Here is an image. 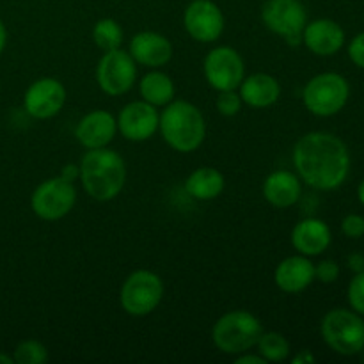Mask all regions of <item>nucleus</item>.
<instances>
[{
  "mask_svg": "<svg viewBox=\"0 0 364 364\" xmlns=\"http://www.w3.org/2000/svg\"><path fill=\"white\" fill-rule=\"evenodd\" d=\"M256 347H258V354L267 363H281L290 355V343L283 334L276 331H269V333L263 331Z\"/></svg>",
  "mask_w": 364,
  "mask_h": 364,
  "instance_id": "obj_24",
  "label": "nucleus"
},
{
  "mask_svg": "<svg viewBox=\"0 0 364 364\" xmlns=\"http://www.w3.org/2000/svg\"><path fill=\"white\" fill-rule=\"evenodd\" d=\"M331 242H333L331 228L322 219H315V217L297 223V226L291 231V245L295 247V251L308 258L327 251Z\"/></svg>",
  "mask_w": 364,
  "mask_h": 364,
  "instance_id": "obj_19",
  "label": "nucleus"
},
{
  "mask_svg": "<svg viewBox=\"0 0 364 364\" xmlns=\"http://www.w3.org/2000/svg\"><path fill=\"white\" fill-rule=\"evenodd\" d=\"M348 57L358 68L364 70V32H359L348 45Z\"/></svg>",
  "mask_w": 364,
  "mask_h": 364,
  "instance_id": "obj_31",
  "label": "nucleus"
},
{
  "mask_svg": "<svg viewBox=\"0 0 364 364\" xmlns=\"http://www.w3.org/2000/svg\"><path fill=\"white\" fill-rule=\"evenodd\" d=\"M164 283L151 270H135L124 279L119 291L121 308L132 316H146L159 308Z\"/></svg>",
  "mask_w": 364,
  "mask_h": 364,
  "instance_id": "obj_7",
  "label": "nucleus"
},
{
  "mask_svg": "<svg viewBox=\"0 0 364 364\" xmlns=\"http://www.w3.org/2000/svg\"><path fill=\"white\" fill-rule=\"evenodd\" d=\"M13 359L18 364H45L48 361V350L41 341L25 340L14 348Z\"/></svg>",
  "mask_w": 364,
  "mask_h": 364,
  "instance_id": "obj_26",
  "label": "nucleus"
},
{
  "mask_svg": "<svg viewBox=\"0 0 364 364\" xmlns=\"http://www.w3.org/2000/svg\"><path fill=\"white\" fill-rule=\"evenodd\" d=\"M82 187L96 201H110L121 194L127 166L119 153L109 148L87 149L80 162Z\"/></svg>",
  "mask_w": 364,
  "mask_h": 364,
  "instance_id": "obj_2",
  "label": "nucleus"
},
{
  "mask_svg": "<svg viewBox=\"0 0 364 364\" xmlns=\"http://www.w3.org/2000/svg\"><path fill=\"white\" fill-rule=\"evenodd\" d=\"M302 194L301 178L291 171H274L263 183V196L276 208H290Z\"/></svg>",
  "mask_w": 364,
  "mask_h": 364,
  "instance_id": "obj_20",
  "label": "nucleus"
},
{
  "mask_svg": "<svg viewBox=\"0 0 364 364\" xmlns=\"http://www.w3.org/2000/svg\"><path fill=\"white\" fill-rule=\"evenodd\" d=\"M262 21L290 45H299L308 23V11L301 0H267L262 7Z\"/></svg>",
  "mask_w": 364,
  "mask_h": 364,
  "instance_id": "obj_8",
  "label": "nucleus"
},
{
  "mask_svg": "<svg viewBox=\"0 0 364 364\" xmlns=\"http://www.w3.org/2000/svg\"><path fill=\"white\" fill-rule=\"evenodd\" d=\"M96 80L105 95H124L134 87L137 80V63L130 55V52H124L121 48L105 52L96 68Z\"/></svg>",
  "mask_w": 364,
  "mask_h": 364,
  "instance_id": "obj_10",
  "label": "nucleus"
},
{
  "mask_svg": "<svg viewBox=\"0 0 364 364\" xmlns=\"http://www.w3.org/2000/svg\"><path fill=\"white\" fill-rule=\"evenodd\" d=\"M363 352H364V350H363ZM363 359H364V354H363Z\"/></svg>",
  "mask_w": 364,
  "mask_h": 364,
  "instance_id": "obj_39",
  "label": "nucleus"
},
{
  "mask_svg": "<svg viewBox=\"0 0 364 364\" xmlns=\"http://www.w3.org/2000/svg\"><path fill=\"white\" fill-rule=\"evenodd\" d=\"M302 43L320 57H331L340 52L345 45V31L338 21L318 18L306 23L302 31Z\"/></svg>",
  "mask_w": 364,
  "mask_h": 364,
  "instance_id": "obj_15",
  "label": "nucleus"
},
{
  "mask_svg": "<svg viewBox=\"0 0 364 364\" xmlns=\"http://www.w3.org/2000/svg\"><path fill=\"white\" fill-rule=\"evenodd\" d=\"M347 265L354 274L363 272L364 270V255H361V252H352V255L347 258Z\"/></svg>",
  "mask_w": 364,
  "mask_h": 364,
  "instance_id": "obj_33",
  "label": "nucleus"
},
{
  "mask_svg": "<svg viewBox=\"0 0 364 364\" xmlns=\"http://www.w3.org/2000/svg\"><path fill=\"white\" fill-rule=\"evenodd\" d=\"M60 178H64L66 181H71L73 183L75 180H78L80 178V166H77V164H68V166H64L63 169H60Z\"/></svg>",
  "mask_w": 364,
  "mask_h": 364,
  "instance_id": "obj_32",
  "label": "nucleus"
},
{
  "mask_svg": "<svg viewBox=\"0 0 364 364\" xmlns=\"http://www.w3.org/2000/svg\"><path fill=\"white\" fill-rule=\"evenodd\" d=\"M315 281V265L304 255L284 258L274 272V283L284 294H301Z\"/></svg>",
  "mask_w": 364,
  "mask_h": 364,
  "instance_id": "obj_18",
  "label": "nucleus"
},
{
  "mask_svg": "<svg viewBox=\"0 0 364 364\" xmlns=\"http://www.w3.org/2000/svg\"><path fill=\"white\" fill-rule=\"evenodd\" d=\"M237 364H267L265 359L262 358V355H255V354H247V352H244V354H238L237 355Z\"/></svg>",
  "mask_w": 364,
  "mask_h": 364,
  "instance_id": "obj_34",
  "label": "nucleus"
},
{
  "mask_svg": "<svg viewBox=\"0 0 364 364\" xmlns=\"http://www.w3.org/2000/svg\"><path fill=\"white\" fill-rule=\"evenodd\" d=\"M139 89H141L142 100L151 103L153 107H166L167 103L173 102L174 91H176L169 75L162 71H149L148 75H144Z\"/></svg>",
  "mask_w": 364,
  "mask_h": 364,
  "instance_id": "obj_23",
  "label": "nucleus"
},
{
  "mask_svg": "<svg viewBox=\"0 0 364 364\" xmlns=\"http://www.w3.org/2000/svg\"><path fill=\"white\" fill-rule=\"evenodd\" d=\"M116 117L110 112H107V110L98 109L85 114L78 121L77 128H75V137L85 149L107 148L114 141V137H116Z\"/></svg>",
  "mask_w": 364,
  "mask_h": 364,
  "instance_id": "obj_16",
  "label": "nucleus"
},
{
  "mask_svg": "<svg viewBox=\"0 0 364 364\" xmlns=\"http://www.w3.org/2000/svg\"><path fill=\"white\" fill-rule=\"evenodd\" d=\"M159 130L162 132L164 141L180 153L196 151L206 137V123L201 110L185 100L167 103L160 114Z\"/></svg>",
  "mask_w": 364,
  "mask_h": 364,
  "instance_id": "obj_3",
  "label": "nucleus"
},
{
  "mask_svg": "<svg viewBox=\"0 0 364 364\" xmlns=\"http://www.w3.org/2000/svg\"><path fill=\"white\" fill-rule=\"evenodd\" d=\"M347 299L350 308L364 316V270L352 277L350 284H348Z\"/></svg>",
  "mask_w": 364,
  "mask_h": 364,
  "instance_id": "obj_28",
  "label": "nucleus"
},
{
  "mask_svg": "<svg viewBox=\"0 0 364 364\" xmlns=\"http://www.w3.org/2000/svg\"><path fill=\"white\" fill-rule=\"evenodd\" d=\"M66 103V87L57 78H39L28 85L23 96V105L34 119H50L57 116Z\"/></svg>",
  "mask_w": 364,
  "mask_h": 364,
  "instance_id": "obj_13",
  "label": "nucleus"
},
{
  "mask_svg": "<svg viewBox=\"0 0 364 364\" xmlns=\"http://www.w3.org/2000/svg\"><path fill=\"white\" fill-rule=\"evenodd\" d=\"M128 52L141 66L162 68L173 57V45L166 36L153 31H144L132 38Z\"/></svg>",
  "mask_w": 364,
  "mask_h": 364,
  "instance_id": "obj_17",
  "label": "nucleus"
},
{
  "mask_svg": "<svg viewBox=\"0 0 364 364\" xmlns=\"http://www.w3.org/2000/svg\"><path fill=\"white\" fill-rule=\"evenodd\" d=\"M6 43H7V32H6V27H4L2 20H0V53H2L4 48H6Z\"/></svg>",
  "mask_w": 364,
  "mask_h": 364,
  "instance_id": "obj_36",
  "label": "nucleus"
},
{
  "mask_svg": "<svg viewBox=\"0 0 364 364\" xmlns=\"http://www.w3.org/2000/svg\"><path fill=\"white\" fill-rule=\"evenodd\" d=\"M203 71L206 82L215 91H233L245 78L244 59L231 46H217L206 53Z\"/></svg>",
  "mask_w": 364,
  "mask_h": 364,
  "instance_id": "obj_11",
  "label": "nucleus"
},
{
  "mask_svg": "<svg viewBox=\"0 0 364 364\" xmlns=\"http://www.w3.org/2000/svg\"><path fill=\"white\" fill-rule=\"evenodd\" d=\"M263 326L252 313L237 309L220 316L212 329V338L220 352L238 355L256 347Z\"/></svg>",
  "mask_w": 364,
  "mask_h": 364,
  "instance_id": "obj_4",
  "label": "nucleus"
},
{
  "mask_svg": "<svg viewBox=\"0 0 364 364\" xmlns=\"http://www.w3.org/2000/svg\"><path fill=\"white\" fill-rule=\"evenodd\" d=\"M358 199H359V203L364 206V180L359 183V187H358Z\"/></svg>",
  "mask_w": 364,
  "mask_h": 364,
  "instance_id": "obj_37",
  "label": "nucleus"
},
{
  "mask_svg": "<svg viewBox=\"0 0 364 364\" xmlns=\"http://www.w3.org/2000/svg\"><path fill=\"white\" fill-rule=\"evenodd\" d=\"M13 363H14V359L11 358V355L2 354V352H0V364H13Z\"/></svg>",
  "mask_w": 364,
  "mask_h": 364,
  "instance_id": "obj_38",
  "label": "nucleus"
},
{
  "mask_svg": "<svg viewBox=\"0 0 364 364\" xmlns=\"http://www.w3.org/2000/svg\"><path fill=\"white\" fill-rule=\"evenodd\" d=\"M320 333L336 354L358 355L364 350V318L354 309H331L322 318Z\"/></svg>",
  "mask_w": 364,
  "mask_h": 364,
  "instance_id": "obj_5",
  "label": "nucleus"
},
{
  "mask_svg": "<svg viewBox=\"0 0 364 364\" xmlns=\"http://www.w3.org/2000/svg\"><path fill=\"white\" fill-rule=\"evenodd\" d=\"M77 203V188L64 178H48L32 192V212L43 220H59L73 210Z\"/></svg>",
  "mask_w": 364,
  "mask_h": 364,
  "instance_id": "obj_9",
  "label": "nucleus"
},
{
  "mask_svg": "<svg viewBox=\"0 0 364 364\" xmlns=\"http://www.w3.org/2000/svg\"><path fill=\"white\" fill-rule=\"evenodd\" d=\"M183 25L196 41L213 43L224 32V14L212 0H194L185 9Z\"/></svg>",
  "mask_w": 364,
  "mask_h": 364,
  "instance_id": "obj_12",
  "label": "nucleus"
},
{
  "mask_svg": "<svg viewBox=\"0 0 364 364\" xmlns=\"http://www.w3.org/2000/svg\"><path fill=\"white\" fill-rule=\"evenodd\" d=\"M117 130L124 139L132 142H144L159 130L160 116L156 107L148 102H132L124 105L117 116Z\"/></svg>",
  "mask_w": 364,
  "mask_h": 364,
  "instance_id": "obj_14",
  "label": "nucleus"
},
{
  "mask_svg": "<svg viewBox=\"0 0 364 364\" xmlns=\"http://www.w3.org/2000/svg\"><path fill=\"white\" fill-rule=\"evenodd\" d=\"M226 187L224 174L215 167H199L185 180V191L198 201H212L219 198Z\"/></svg>",
  "mask_w": 364,
  "mask_h": 364,
  "instance_id": "obj_22",
  "label": "nucleus"
},
{
  "mask_svg": "<svg viewBox=\"0 0 364 364\" xmlns=\"http://www.w3.org/2000/svg\"><path fill=\"white\" fill-rule=\"evenodd\" d=\"M340 277V265L334 259H323L315 265V279L323 284H333Z\"/></svg>",
  "mask_w": 364,
  "mask_h": 364,
  "instance_id": "obj_29",
  "label": "nucleus"
},
{
  "mask_svg": "<svg viewBox=\"0 0 364 364\" xmlns=\"http://www.w3.org/2000/svg\"><path fill=\"white\" fill-rule=\"evenodd\" d=\"M315 361H316L315 355H313L309 350H301L294 359H291V363L294 364H309V363H315Z\"/></svg>",
  "mask_w": 364,
  "mask_h": 364,
  "instance_id": "obj_35",
  "label": "nucleus"
},
{
  "mask_svg": "<svg viewBox=\"0 0 364 364\" xmlns=\"http://www.w3.org/2000/svg\"><path fill=\"white\" fill-rule=\"evenodd\" d=\"M124 32L121 25L112 18H103L92 28V39H95L96 46L103 52H110V50H117L123 45Z\"/></svg>",
  "mask_w": 364,
  "mask_h": 364,
  "instance_id": "obj_25",
  "label": "nucleus"
},
{
  "mask_svg": "<svg viewBox=\"0 0 364 364\" xmlns=\"http://www.w3.org/2000/svg\"><path fill=\"white\" fill-rule=\"evenodd\" d=\"M341 231L348 238L364 237V217L359 213H350L341 220Z\"/></svg>",
  "mask_w": 364,
  "mask_h": 364,
  "instance_id": "obj_30",
  "label": "nucleus"
},
{
  "mask_svg": "<svg viewBox=\"0 0 364 364\" xmlns=\"http://www.w3.org/2000/svg\"><path fill=\"white\" fill-rule=\"evenodd\" d=\"M215 105H217V110H219L220 116L233 117L240 112L242 98H240V95L237 92V89H233V91H219Z\"/></svg>",
  "mask_w": 364,
  "mask_h": 364,
  "instance_id": "obj_27",
  "label": "nucleus"
},
{
  "mask_svg": "<svg viewBox=\"0 0 364 364\" xmlns=\"http://www.w3.org/2000/svg\"><path fill=\"white\" fill-rule=\"evenodd\" d=\"M299 178L316 191H336L350 173L347 144L329 132H309L294 148Z\"/></svg>",
  "mask_w": 364,
  "mask_h": 364,
  "instance_id": "obj_1",
  "label": "nucleus"
},
{
  "mask_svg": "<svg viewBox=\"0 0 364 364\" xmlns=\"http://www.w3.org/2000/svg\"><path fill=\"white\" fill-rule=\"evenodd\" d=\"M350 96V85L347 78L334 71L320 73L306 84L302 91V102L306 109L318 117L336 116L345 109Z\"/></svg>",
  "mask_w": 364,
  "mask_h": 364,
  "instance_id": "obj_6",
  "label": "nucleus"
},
{
  "mask_svg": "<svg viewBox=\"0 0 364 364\" xmlns=\"http://www.w3.org/2000/svg\"><path fill=\"white\" fill-rule=\"evenodd\" d=\"M238 89H240L238 95L242 102L247 103L252 109H267L274 105L281 96L279 82L272 75L267 73H255L244 78Z\"/></svg>",
  "mask_w": 364,
  "mask_h": 364,
  "instance_id": "obj_21",
  "label": "nucleus"
}]
</instances>
